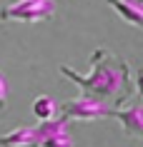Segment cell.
I'll return each mask as SVG.
<instances>
[{
  "label": "cell",
  "instance_id": "6da1fadb",
  "mask_svg": "<svg viewBox=\"0 0 143 147\" xmlns=\"http://www.w3.org/2000/svg\"><path fill=\"white\" fill-rule=\"evenodd\" d=\"M60 75L68 78L70 82L78 85V90L86 97L93 100H108V97H118L128 87V65L118 60L113 53H108L105 47H95L90 55V72L80 75L78 70L60 65Z\"/></svg>",
  "mask_w": 143,
  "mask_h": 147
},
{
  "label": "cell",
  "instance_id": "7a4b0ae2",
  "mask_svg": "<svg viewBox=\"0 0 143 147\" xmlns=\"http://www.w3.org/2000/svg\"><path fill=\"white\" fill-rule=\"evenodd\" d=\"M53 13H55V3L53 0H18L13 5L0 8V20L3 23H10V20L38 23V20L53 18Z\"/></svg>",
  "mask_w": 143,
  "mask_h": 147
},
{
  "label": "cell",
  "instance_id": "3957f363",
  "mask_svg": "<svg viewBox=\"0 0 143 147\" xmlns=\"http://www.w3.org/2000/svg\"><path fill=\"white\" fill-rule=\"evenodd\" d=\"M58 112H60L58 117H65L68 122H73V120L93 122V120L111 117V107H108L105 102L93 100V97H86V95H80V97H75V100H68V102H60Z\"/></svg>",
  "mask_w": 143,
  "mask_h": 147
},
{
  "label": "cell",
  "instance_id": "277c9868",
  "mask_svg": "<svg viewBox=\"0 0 143 147\" xmlns=\"http://www.w3.org/2000/svg\"><path fill=\"white\" fill-rule=\"evenodd\" d=\"M111 117L118 120L123 132L128 137L143 140V105H123V107L111 110Z\"/></svg>",
  "mask_w": 143,
  "mask_h": 147
},
{
  "label": "cell",
  "instance_id": "5b68a950",
  "mask_svg": "<svg viewBox=\"0 0 143 147\" xmlns=\"http://www.w3.org/2000/svg\"><path fill=\"white\" fill-rule=\"evenodd\" d=\"M108 5H111L128 25L143 30V0H108Z\"/></svg>",
  "mask_w": 143,
  "mask_h": 147
},
{
  "label": "cell",
  "instance_id": "8992f818",
  "mask_svg": "<svg viewBox=\"0 0 143 147\" xmlns=\"http://www.w3.org/2000/svg\"><path fill=\"white\" fill-rule=\"evenodd\" d=\"M38 137L33 127H15L8 135H0V147H35Z\"/></svg>",
  "mask_w": 143,
  "mask_h": 147
},
{
  "label": "cell",
  "instance_id": "52a82bcc",
  "mask_svg": "<svg viewBox=\"0 0 143 147\" xmlns=\"http://www.w3.org/2000/svg\"><path fill=\"white\" fill-rule=\"evenodd\" d=\"M58 112V105L53 97H48V95H38L35 100H33V115L38 117L40 122H48V120H53Z\"/></svg>",
  "mask_w": 143,
  "mask_h": 147
},
{
  "label": "cell",
  "instance_id": "ba28073f",
  "mask_svg": "<svg viewBox=\"0 0 143 147\" xmlns=\"http://www.w3.org/2000/svg\"><path fill=\"white\" fill-rule=\"evenodd\" d=\"M68 120L65 117H53V120H48V122H40L38 127H33L35 130V137L38 140H43V137H48V135H60V132H68ZM38 145V142H35Z\"/></svg>",
  "mask_w": 143,
  "mask_h": 147
},
{
  "label": "cell",
  "instance_id": "9c48e42d",
  "mask_svg": "<svg viewBox=\"0 0 143 147\" xmlns=\"http://www.w3.org/2000/svg\"><path fill=\"white\" fill-rule=\"evenodd\" d=\"M35 147H75V145H73V137L68 132H60V135H48V137L38 140Z\"/></svg>",
  "mask_w": 143,
  "mask_h": 147
},
{
  "label": "cell",
  "instance_id": "30bf717a",
  "mask_svg": "<svg viewBox=\"0 0 143 147\" xmlns=\"http://www.w3.org/2000/svg\"><path fill=\"white\" fill-rule=\"evenodd\" d=\"M5 95H8V80H5V75L0 72V110L5 107Z\"/></svg>",
  "mask_w": 143,
  "mask_h": 147
},
{
  "label": "cell",
  "instance_id": "8fae6325",
  "mask_svg": "<svg viewBox=\"0 0 143 147\" xmlns=\"http://www.w3.org/2000/svg\"><path fill=\"white\" fill-rule=\"evenodd\" d=\"M135 95L143 100V67L135 72Z\"/></svg>",
  "mask_w": 143,
  "mask_h": 147
}]
</instances>
